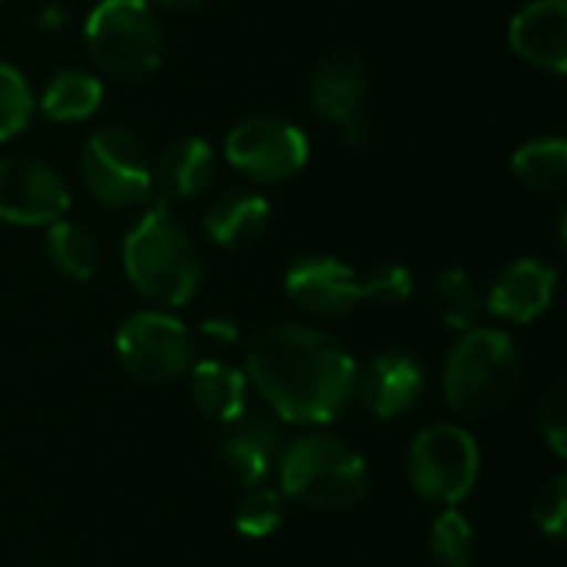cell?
<instances>
[{"label":"cell","mask_w":567,"mask_h":567,"mask_svg":"<svg viewBox=\"0 0 567 567\" xmlns=\"http://www.w3.org/2000/svg\"><path fill=\"white\" fill-rule=\"evenodd\" d=\"M355 369L339 339L302 322L262 329L246 352V379L286 425L322 429L336 422L352 402Z\"/></svg>","instance_id":"1"},{"label":"cell","mask_w":567,"mask_h":567,"mask_svg":"<svg viewBox=\"0 0 567 567\" xmlns=\"http://www.w3.org/2000/svg\"><path fill=\"white\" fill-rule=\"evenodd\" d=\"M130 286L163 309H179L199 292L203 266L183 223L166 206H150L123 239Z\"/></svg>","instance_id":"2"},{"label":"cell","mask_w":567,"mask_h":567,"mask_svg":"<svg viewBox=\"0 0 567 567\" xmlns=\"http://www.w3.org/2000/svg\"><path fill=\"white\" fill-rule=\"evenodd\" d=\"M522 352L515 339L492 326H472L452 346L442 372L445 402L465 419L505 412L522 389Z\"/></svg>","instance_id":"3"},{"label":"cell","mask_w":567,"mask_h":567,"mask_svg":"<svg viewBox=\"0 0 567 567\" xmlns=\"http://www.w3.org/2000/svg\"><path fill=\"white\" fill-rule=\"evenodd\" d=\"M279 492L316 512H352L369 495V465L332 432H306L279 452Z\"/></svg>","instance_id":"4"},{"label":"cell","mask_w":567,"mask_h":567,"mask_svg":"<svg viewBox=\"0 0 567 567\" xmlns=\"http://www.w3.org/2000/svg\"><path fill=\"white\" fill-rule=\"evenodd\" d=\"M93 63L123 83L150 80L163 63V30L146 0H100L83 27Z\"/></svg>","instance_id":"5"},{"label":"cell","mask_w":567,"mask_h":567,"mask_svg":"<svg viewBox=\"0 0 567 567\" xmlns=\"http://www.w3.org/2000/svg\"><path fill=\"white\" fill-rule=\"evenodd\" d=\"M80 179L106 209H136L153 199V156L126 126L96 130L80 153Z\"/></svg>","instance_id":"6"},{"label":"cell","mask_w":567,"mask_h":567,"mask_svg":"<svg viewBox=\"0 0 567 567\" xmlns=\"http://www.w3.org/2000/svg\"><path fill=\"white\" fill-rule=\"evenodd\" d=\"M482 452L468 429L455 422L425 425L409 449V482L419 498L455 508L478 485Z\"/></svg>","instance_id":"7"},{"label":"cell","mask_w":567,"mask_h":567,"mask_svg":"<svg viewBox=\"0 0 567 567\" xmlns=\"http://www.w3.org/2000/svg\"><path fill=\"white\" fill-rule=\"evenodd\" d=\"M113 349L120 365L146 385L176 382L193 365V336L169 309L133 312L116 329Z\"/></svg>","instance_id":"8"},{"label":"cell","mask_w":567,"mask_h":567,"mask_svg":"<svg viewBox=\"0 0 567 567\" xmlns=\"http://www.w3.org/2000/svg\"><path fill=\"white\" fill-rule=\"evenodd\" d=\"M226 159L252 183H286L309 163V136L282 116H249L226 136Z\"/></svg>","instance_id":"9"},{"label":"cell","mask_w":567,"mask_h":567,"mask_svg":"<svg viewBox=\"0 0 567 567\" xmlns=\"http://www.w3.org/2000/svg\"><path fill=\"white\" fill-rule=\"evenodd\" d=\"M365 90L369 73L365 63L355 53H329L309 83V103L312 110L342 130L346 146L362 150L372 140L369 120H365Z\"/></svg>","instance_id":"10"},{"label":"cell","mask_w":567,"mask_h":567,"mask_svg":"<svg viewBox=\"0 0 567 567\" xmlns=\"http://www.w3.org/2000/svg\"><path fill=\"white\" fill-rule=\"evenodd\" d=\"M70 209L63 176L30 156L0 159V219L10 226H50Z\"/></svg>","instance_id":"11"},{"label":"cell","mask_w":567,"mask_h":567,"mask_svg":"<svg viewBox=\"0 0 567 567\" xmlns=\"http://www.w3.org/2000/svg\"><path fill=\"white\" fill-rule=\"evenodd\" d=\"M286 296L309 316L336 319L365 302V276L336 256H302L286 269Z\"/></svg>","instance_id":"12"},{"label":"cell","mask_w":567,"mask_h":567,"mask_svg":"<svg viewBox=\"0 0 567 567\" xmlns=\"http://www.w3.org/2000/svg\"><path fill=\"white\" fill-rule=\"evenodd\" d=\"M425 395V369L412 352L389 349L372 355L362 369H355V392L359 405L382 422H395L409 415Z\"/></svg>","instance_id":"13"},{"label":"cell","mask_w":567,"mask_h":567,"mask_svg":"<svg viewBox=\"0 0 567 567\" xmlns=\"http://www.w3.org/2000/svg\"><path fill=\"white\" fill-rule=\"evenodd\" d=\"M282 452L279 419L266 409H246L219 432V458L233 485L256 488L266 482Z\"/></svg>","instance_id":"14"},{"label":"cell","mask_w":567,"mask_h":567,"mask_svg":"<svg viewBox=\"0 0 567 567\" xmlns=\"http://www.w3.org/2000/svg\"><path fill=\"white\" fill-rule=\"evenodd\" d=\"M558 292V269L542 259L508 262L488 286V312L502 322L528 326L545 316Z\"/></svg>","instance_id":"15"},{"label":"cell","mask_w":567,"mask_h":567,"mask_svg":"<svg viewBox=\"0 0 567 567\" xmlns=\"http://www.w3.org/2000/svg\"><path fill=\"white\" fill-rule=\"evenodd\" d=\"M512 50L548 73L567 70V0H528L508 23Z\"/></svg>","instance_id":"16"},{"label":"cell","mask_w":567,"mask_h":567,"mask_svg":"<svg viewBox=\"0 0 567 567\" xmlns=\"http://www.w3.org/2000/svg\"><path fill=\"white\" fill-rule=\"evenodd\" d=\"M216 179V153L203 136H179L153 159V196L156 206L189 203Z\"/></svg>","instance_id":"17"},{"label":"cell","mask_w":567,"mask_h":567,"mask_svg":"<svg viewBox=\"0 0 567 567\" xmlns=\"http://www.w3.org/2000/svg\"><path fill=\"white\" fill-rule=\"evenodd\" d=\"M272 209L269 199L256 189H229L223 193L203 216L206 236L223 249H249L269 229Z\"/></svg>","instance_id":"18"},{"label":"cell","mask_w":567,"mask_h":567,"mask_svg":"<svg viewBox=\"0 0 567 567\" xmlns=\"http://www.w3.org/2000/svg\"><path fill=\"white\" fill-rule=\"evenodd\" d=\"M189 395L209 422L226 425L249 409V379L226 359H199L189 365Z\"/></svg>","instance_id":"19"},{"label":"cell","mask_w":567,"mask_h":567,"mask_svg":"<svg viewBox=\"0 0 567 567\" xmlns=\"http://www.w3.org/2000/svg\"><path fill=\"white\" fill-rule=\"evenodd\" d=\"M103 103V80L90 70H60L43 96H40V113L53 123H83L90 120Z\"/></svg>","instance_id":"20"},{"label":"cell","mask_w":567,"mask_h":567,"mask_svg":"<svg viewBox=\"0 0 567 567\" xmlns=\"http://www.w3.org/2000/svg\"><path fill=\"white\" fill-rule=\"evenodd\" d=\"M512 173L535 193H561L567 186V143L561 136L522 143L512 153Z\"/></svg>","instance_id":"21"},{"label":"cell","mask_w":567,"mask_h":567,"mask_svg":"<svg viewBox=\"0 0 567 567\" xmlns=\"http://www.w3.org/2000/svg\"><path fill=\"white\" fill-rule=\"evenodd\" d=\"M47 259L50 266L73 279V282H86L93 279L96 272V262H100V249H96V239L90 229H83L80 223H70L66 216L50 223L47 226Z\"/></svg>","instance_id":"22"},{"label":"cell","mask_w":567,"mask_h":567,"mask_svg":"<svg viewBox=\"0 0 567 567\" xmlns=\"http://www.w3.org/2000/svg\"><path fill=\"white\" fill-rule=\"evenodd\" d=\"M432 302L439 319L455 329V332H468L472 326H478V312H482V296L475 279L465 269H445L435 276L432 282Z\"/></svg>","instance_id":"23"},{"label":"cell","mask_w":567,"mask_h":567,"mask_svg":"<svg viewBox=\"0 0 567 567\" xmlns=\"http://www.w3.org/2000/svg\"><path fill=\"white\" fill-rule=\"evenodd\" d=\"M429 551L442 567H472L475 555H478V535H475L472 522L462 512L445 508L432 522Z\"/></svg>","instance_id":"24"},{"label":"cell","mask_w":567,"mask_h":567,"mask_svg":"<svg viewBox=\"0 0 567 567\" xmlns=\"http://www.w3.org/2000/svg\"><path fill=\"white\" fill-rule=\"evenodd\" d=\"M286 518V495L269 485L246 488V495L236 505V532L246 538H266L272 535Z\"/></svg>","instance_id":"25"},{"label":"cell","mask_w":567,"mask_h":567,"mask_svg":"<svg viewBox=\"0 0 567 567\" xmlns=\"http://www.w3.org/2000/svg\"><path fill=\"white\" fill-rule=\"evenodd\" d=\"M33 116V93L23 73L0 60V143L20 136Z\"/></svg>","instance_id":"26"},{"label":"cell","mask_w":567,"mask_h":567,"mask_svg":"<svg viewBox=\"0 0 567 567\" xmlns=\"http://www.w3.org/2000/svg\"><path fill=\"white\" fill-rule=\"evenodd\" d=\"M412 272L399 262H379L365 272V302L395 309L412 296Z\"/></svg>","instance_id":"27"},{"label":"cell","mask_w":567,"mask_h":567,"mask_svg":"<svg viewBox=\"0 0 567 567\" xmlns=\"http://www.w3.org/2000/svg\"><path fill=\"white\" fill-rule=\"evenodd\" d=\"M535 525L545 538L561 542L567 532V475L558 472L535 502Z\"/></svg>","instance_id":"28"},{"label":"cell","mask_w":567,"mask_h":567,"mask_svg":"<svg viewBox=\"0 0 567 567\" xmlns=\"http://www.w3.org/2000/svg\"><path fill=\"white\" fill-rule=\"evenodd\" d=\"M538 429L555 458H567V385L555 382L538 409Z\"/></svg>","instance_id":"29"},{"label":"cell","mask_w":567,"mask_h":567,"mask_svg":"<svg viewBox=\"0 0 567 567\" xmlns=\"http://www.w3.org/2000/svg\"><path fill=\"white\" fill-rule=\"evenodd\" d=\"M199 336L216 342V346H236L239 342V326L229 316H213V319H203Z\"/></svg>","instance_id":"30"},{"label":"cell","mask_w":567,"mask_h":567,"mask_svg":"<svg viewBox=\"0 0 567 567\" xmlns=\"http://www.w3.org/2000/svg\"><path fill=\"white\" fill-rule=\"evenodd\" d=\"M63 20H66V13H63L60 7H43V10H40L43 30H56V27H63Z\"/></svg>","instance_id":"31"},{"label":"cell","mask_w":567,"mask_h":567,"mask_svg":"<svg viewBox=\"0 0 567 567\" xmlns=\"http://www.w3.org/2000/svg\"><path fill=\"white\" fill-rule=\"evenodd\" d=\"M159 7H166V10H176V13H189V10H196V7H203L206 0H156Z\"/></svg>","instance_id":"32"}]
</instances>
